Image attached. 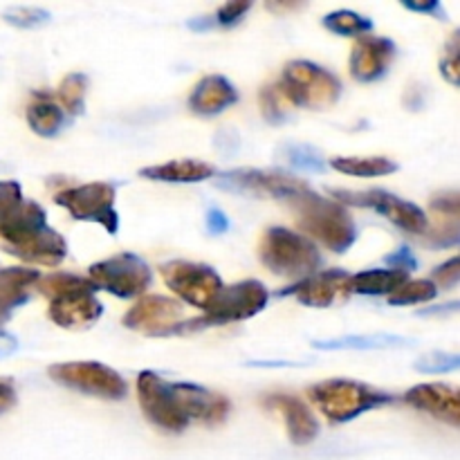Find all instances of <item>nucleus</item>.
Here are the masks:
<instances>
[{
  "label": "nucleus",
  "mask_w": 460,
  "mask_h": 460,
  "mask_svg": "<svg viewBox=\"0 0 460 460\" xmlns=\"http://www.w3.org/2000/svg\"><path fill=\"white\" fill-rule=\"evenodd\" d=\"M0 238L4 250L25 263L57 268L67 256L66 238L49 227L43 207L34 200H22L0 216Z\"/></svg>",
  "instance_id": "f257e3e1"
},
{
  "label": "nucleus",
  "mask_w": 460,
  "mask_h": 460,
  "mask_svg": "<svg viewBox=\"0 0 460 460\" xmlns=\"http://www.w3.org/2000/svg\"><path fill=\"white\" fill-rule=\"evenodd\" d=\"M288 202L295 211L301 232L308 234L310 238L319 241L335 254H344L358 241V227H355L349 209L340 202L319 196L310 187L292 196Z\"/></svg>",
  "instance_id": "f03ea898"
},
{
  "label": "nucleus",
  "mask_w": 460,
  "mask_h": 460,
  "mask_svg": "<svg viewBox=\"0 0 460 460\" xmlns=\"http://www.w3.org/2000/svg\"><path fill=\"white\" fill-rule=\"evenodd\" d=\"M36 290L49 299V319L66 331H84L103 314L102 301L94 296L97 288L84 277L57 272L36 281Z\"/></svg>",
  "instance_id": "7ed1b4c3"
},
{
  "label": "nucleus",
  "mask_w": 460,
  "mask_h": 460,
  "mask_svg": "<svg viewBox=\"0 0 460 460\" xmlns=\"http://www.w3.org/2000/svg\"><path fill=\"white\" fill-rule=\"evenodd\" d=\"M259 259L277 277L305 279L322 268V254L317 245L304 234L286 227H270L261 236Z\"/></svg>",
  "instance_id": "20e7f679"
},
{
  "label": "nucleus",
  "mask_w": 460,
  "mask_h": 460,
  "mask_svg": "<svg viewBox=\"0 0 460 460\" xmlns=\"http://www.w3.org/2000/svg\"><path fill=\"white\" fill-rule=\"evenodd\" d=\"M308 398L335 425H344V422L362 416L364 411H373V409L394 402V398L385 391H377L355 380L319 382V385L310 386Z\"/></svg>",
  "instance_id": "39448f33"
},
{
  "label": "nucleus",
  "mask_w": 460,
  "mask_h": 460,
  "mask_svg": "<svg viewBox=\"0 0 460 460\" xmlns=\"http://www.w3.org/2000/svg\"><path fill=\"white\" fill-rule=\"evenodd\" d=\"M268 301H270L268 288H265L261 281H254V279L234 283V286H227V288L223 286V290L216 295V299L211 301V305L205 310V314L193 319V322H182L178 328H175L173 335H180V332L202 331V328H211V326H225V323L245 322V319L263 313Z\"/></svg>",
  "instance_id": "423d86ee"
},
{
  "label": "nucleus",
  "mask_w": 460,
  "mask_h": 460,
  "mask_svg": "<svg viewBox=\"0 0 460 460\" xmlns=\"http://www.w3.org/2000/svg\"><path fill=\"white\" fill-rule=\"evenodd\" d=\"M279 88L292 106L308 111H328L341 97V84L326 67L310 61H290L283 70Z\"/></svg>",
  "instance_id": "0eeeda50"
},
{
  "label": "nucleus",
  "mask_w": 460,
  "mask_h": 460,
  "mask_svg": "<svg viewBox=\"0 0 460 460\" xmlns=\"http://www.w3.org/2000/svg\"><path fill=\"white\" fill-rule=\"evenodd\" d=\"M88 281L97 290L108 292L119 299H135L144 295L151 286V268L137 254L121 252V254L93 263L88 270Z\"/></svg>",
  "instance_id": "6e6552de"
},
{
  "label": "nucleus",
  "mask_w": 460,
  "mask_h": 460,
  "mask_svg": "<svg viewBox=\"0 0 460 460\" xmlns=\"http://www.w3.org/2000/svg\"><path fill=\"white\" fill-rule=\"evenodd\" d=\"M331 196L340 205H353L362 207V209H373L386 220L400 227L402 232L413 234V236H422L429 229V218L425 211L413 202L402 200V198L394 196V193L385 191V189H368V191H350V189H332Z\"/></svg>",
  "instance_id": "1a4fd4ad"
},
{
  "label": "nucleus",
  "mask_w": 460,
  "mask_h": 460,
  "mask_svg": "<svg viewBox=\"0 0 460 460\" xmlns=\"http://www.w3.org/2000/svg\"><path fill=\"white\" fill-rule=\"evenodd\" d=\"M49 380L102 400H124L128 385L115 368L99 362H63L48 368Z\"/></svg>",
  "instance_id": "9d476101"
},
{
  "label": "nucleus",
  "mask_w": 460,
  "mask_h": 460,
  "mask_svg": "<svg viewBox=\"0 0 460 460\" xmlns=\"http://www.w3.org/2000/svg\"><path fill=\"white\" fill-rule=\"evenodd\" d=\"M115 193L111 182H88L63 189L54 196V202L63 207L75 220L97 223L108 234H117L119 214L115 211Z\"/></svg>",
  "instance_id": "9b49d317"
},
{
  "label": "nucleus",
  "mask_w": 460,
  "mask_h": 460,
  "mask_svg": "<svg viewBox=\"0 0 460 460\" xmlns=\"http://www.w3.org/2000/svg\"><path fill=\"white\" fill-rule=\"evenodd\" d=\"M160 274L173 295H178L184 304L196 305L200 310L209 308L216 295L223 290L218 272L209 265L191 263V261H171V263L162 265Z\"/></svg>",
  "instance_id": "f8f14e48"
},
{
  "label": "nucleus",
  "mask_w": 460,
  "mask_h": 460,
  "mask_svg": "<svg viewBox=\"0 0 460 460\" xmlns=\"http://www.w3.org/2000/svg\"><path fill=\"white\" fill-rule=\"evenodd\" d=\"M137 400L148 422L164 431L180 434L189 427V418L184 416L178 402L173 385L166 382L153 371H142L137 376Z\"/></svg>",
  "instance_id": "ddd939ff"
},
{
  "label": "nucleus",
  "mask_w": 460,
  "mask_h": 460,
  "mask_svg": "<svg viewBox=\"0 0 460 460\" xmlns=\"http://www.w3.org/2000/svg\"><path fill=\"white\" fill-rule=\"evenodd\" d=\"M216 187L223 191L236 193L247 198H283L290 200L296 193L305 191L308 184L304 180H296L281 171H261V169H234L227 173H220L216 180Z\"/></svg>",
  "instance_id": "4468645a"
},
{
  "label": "nucleus",
  "mask_w": 460,
  "mask_h": 460,
  "mask_svg": "<svg viewBox=\"0 0 460 460\" xmlns=\"http://www.w3.org/2000/svg\"><path fill=\"white\" fill-rule=\"evenodd\" d=\"M128 331L146 337L173 335L175 328L182 323V305L175 299L160 295L142 296L121 319Z\"/></svg>",
  "instance_id": "2eb2a0df"
},
{
  "label": "nucleus",
  "mask_w": 460,
  "mask_h": 460,
  "mask_svg": "<svg viewBox=\"0 0 460 460\" xmlns=\"http://www.w3.org/2000/svg\"><path fill=\"white\" fill-rule=\"evenodd\" d=\"M353 295L350 288V274L344 270H323V272H314L310 277L301 279L292 288L279 292V296H295L299 304L308 305V308H332Z\"/></svg>",
  "instance_id": "dca6fc26"
},
{
  "label": "nucleus",
  "mask_w": 460,
  "mask_h": 460,
  "mask_svg": "<svg viewBox=\"0 0 460 460\" xmlns=\"http://www.w3.org/2000/svg\"><path fill=\"white\" fill-rule=\"evenodd\" d=\"M395 54L398 48L391 39L371 34L359 36L350 52V75L362 84H373L389 72Z\"/></svg>",
  "instance_id": "f3484780"
},
{
  "label": "nucleus",
  "mask_w": 460,
  "mask_h": 460,
  "mask_svg": "<svg viewBox=\"0 0 460 460\" xmlns=\"http://www.w3.org/2000/svg\"><path fill=\"white\" fill-rule=\"evenodd\" d=\"M404 402L411 404L418 411L429 413L436 420H443L447 425H460V407H458V391L449 385L440 382H429V385H418L407 391Z\"/></svg>",
  "instance_id": "a211bd4d"
},
{
  "label": "nucleus",
  "mask_w": 460,
  "mask_h": 460,
  "mask_svg": "<svg viewBox=\"0 0 460 460\" xmlns=\"http://www.w3.org/2000/svg\"><path fill=\"white\" fill-rule=\"evenodd\" d=\"M173 391L189 422L198 420L205 422V425H220L229 416L232 404L223 395L211 394L198 385H184V382L173 385Z\"/></svg>",
  "instance_id": "6ab92c4d"
},
{
  "label": "nucleus",
  "mask_w": 460,
  "mask_h": 460,
  "mask_svg": "<svg viewBox=\"0 0 460 460\" xmlns=\"http://www.w3.org/2000/svg\"><path fill=\"white\" fill-rule=\"evenodd\" d=\"M265 407L274 409L279 416L283 418L288 429V438L296 447L310 445L319 436V422L313 416L308 407L301 400L292 398V395H270L265 400Z\"/></svg>",
  "instance_id": "aec40b11"
},
{
  "label": "nucleus",
  "mask_w": 460,
  "mask_h": 460,
  "mask_svg": "<svg viewBox=\"0 0 460 460\" xmlns=\"http://www.w3.org/2000/svg\"><path fill=\"white\" fill-rule=\"evenodd\" d=\"M238 102V90L234 88L232 81L227 76L220 75H209L202 76L196 84V88L191 90V97H189V108H191L196 115L202 117H214L220 115L223 111H227L229 106Z\"/></svg>",
  "instance_id": "412c9836"
},
{
  "label": "nucleus",
  "mask_w": 460,
  "mask_h": 460,
  "mask_svg": "<svg viewBox=\"0 0 460 460\" xmlns=\"http://www.w3.org/2000/svg\"><path fill=\"white\" fill-rule=\"evenodd\" d=\"M40 274L36 270H0V326L12 317L13 310L27 301V290L36 286Z\"/></svg>",
  "instance_id": "4be33fe9"
},
{
  "label": "nucleus",
  "mask_w": 460,
  "mask_h": 460,
  "mask_svg": "<svg viewBox=\"0 0 460 460\" xmlns=\"http://www.w3.org/2000/svg\"><path fill=\"white\" fill-rule=\"evenodd\" d=\"M139 175L146 180H155V182L189 184L214 178L216 169L202 160H171L157 166H144Z\"/></svg>",
  "instance_id": "5701e85b"
},
{
  "label": "nucleus",
  "mask_w": 460,
  "mask_h": 460,
  "mask_svg": "<svg viewBox=\"0 0 460 460\" xmlns=\"http://www.w3.org/2000/svg\"><path fill=\"white\" fill-rule=\"evenodd\" d=\"M407 337L389 335V332H373V335H349L337 340L313 341L319 350H385V349H404L409 346Z\"/></svg>",
  "instance_id": "b1692460"
},
{
  "label": "nucleus",
  "mask_w": 460,
  "mask_h": 460,
  "mask_svg": "<svg viewBox=\"0 0 460 460\" xmlns=\"http://www.w3.org/2000/svg\"><path fill=\"white\" fill-rule=\"evenodd\" d=\"M409 281V272L402 270H364L350 277V288L358 295H394L400 286Z\"/></svg>",
  "instance_id": "393cba45"
},
{
  "label": "nucleus",
  "mask_w": 460,
  "mask_h": 460,
  "mask_svg": "<svg viewBox=\"0 0 460 460\" xmlns=\"http://www.w3.org/2000/svg\"><path fill=\"white\" fill-rule=\"evenodd\" d=\"M27 124L40 137H54L66 126V112L45 94H34V102L27 106Z\"/></svg>",
  "instance_id": "a878e982"
},
{
  "label": "nucleus",
  "mask_w": 460,
  "mask_h": 460,
  "mask_svg": "<svg viewBox=\"0 0 460 460\" xmlns=\"http://www.w3.org/2000/svg\"><path fill=\"white\" fill-rule=\"evenodd\" d=\"M331 166L344 175H355V178H382L398 171V162L389 157H332Z\"/></svg>",
  "instance_id": "bb28decb"
},
{
  "label": "nucleus",
  "mask_w": 460,
  "mask_h": 460,
  "mask_svg": "<svg viewBox=\"0 0 460 460\" xmlns=\"http://www.w3.org/2000/svg\"><path fill=\"white\" fill-rule=\"evenodd\" d=\"M277 155L292 169L308 171V173H323L328 166L322 153L308 144H283Z\"/></svg>",
  "instance_id": "cd10ccee"
},
{
  "label": "nucleus",
  "mask_w": 460,
  "mask_h": 460,
  "mask_svg": "<svg viewBox=\"0 0 460 460\" xmlns=\"http://www.w3.org/2000/svg\"><path fill=\"white\" fill-rule=\"evenodd\" d=\"M323 27L337 36H358L359 39V36L373 31V21L358 12H350V9H337V12L323 16Z\"/></svg>",
  "instance_id": "c85d7f7f"
},
{
  "label": "nucleus",
  "mask_w": 460,
  "mask_h": 460,
  "mask_svg": "<svg viewBox=\"0 0 460 460\" xmlns=\"http://www.w3.org/2000/svg\"><path fill=\"white\" fill-rule=\"evenodd\" d=\"M85 93H88V76L75 72V75H67L66 79L58 84L57 99L63 108H66L67 115H81L85 106ZM61 108V111H63Z\"/></svg>",
  "instance_id": "c756f323"
},
{
  "label": "nucleus",
  "mask_w": 460,
  "mask_h": 460,
  "mask_svg": "<svg viewBox=\"0 0 460 460\" xmlns=\"http://www.w3.org/2000/svg\"><path fill=\"white\" fill-rule=\"evenodd\" d=\"M438 295V288L429 281V279H420V281H407L400 286L394 295H389L391 305H413V304H427L434 301Z\"/></svg>",
  "instance_id": "7c9ffc66"
},
{
  "label": "nucleus",
  "mask_w": 460,
  "mask_h": 460,
  "mask_svg": "<svg viewBox=\"0 0 460 460\" xmlns=\"http://www.w3.org/2000/svg\"><path fill=\"white\" fill-rule=\"evenodd\" d=\"M259 102L261 112H263V117L270 124H281V121L288 119V112H290L292 103L288 102V97L283 94V90L279 85H268L265 90H261Z\"/></svg>",
  "instance_id": "2f4dec72"
},
{
  "label": "nucleus",
  "mask_w": 460,
  "mask_h": 460,
  "mask_svg": "<svg viewBox=\"0 0 460 460\" xmlns=\"http://www.w3.org/2000/svg\"><path fill=\"white\" fill-rule=\"evenodd\" d=\"M3 18L9 25L21 27V30H34L49 22V12L40 7H9L3 12Z\"/></svg>",
  "instance_id": "473e14b6"
},
{
  "label": "nucleus",
  "mask_w": 460,
  "mask_h": 460,
  "mask_svg": "<svg viewBox=\"0 0 460 460\" xmlns=\"http://www.w3.org/2000/svg\"><path fill=\"white\" fill-rule=\"evenodd\" d=\"M460 367V358L454 353H440V350H434V353H427L413 364L418 373H429V376H436V373H449L456 371Z\"/></svg>",
  "instance_id": "72a5a7b5"
},
{
  "label": "nucleus",
  "mask_w": 460,
  "mask_h": 460,
  "mask_svg": "<svg viewBox=\"0 0 460 460\" xmlns=\"http://www.w3.org/2000/svg\"><path fill=\"white\" fill-rule=\"evenodd\" d=\"M250 9H252L250 0H247V3L245 0H238V3H227V4H223L218 12H216L214 22L220 27H234V25H238L243 18H245V13L250 12Z\"/></svg>",
  "instance_id": "f704fd0d"
},
{
  "label": "nucleus",
  "mask_w": 460,
  "mask_h": 460,
  "mask_svg": "<svg viewBox=\"0 0 460 460\" xmlns=\"http://www.w3.org/2000/svg\"><path fill=\"white\" fill-rule=\"evenodd\" d=\"M460 279V270H458V256H452V259L447 261V263H443L440 268L434 270V274H431V283H434L436 288H445V290H452V288H456Z\"/></svg>",
  "instance_id": "c9c22d12"
},
{
  "label": "nucleus",
  "mask_w": 460,
  "mask_h": 460,
  "mask_svg": "<svg viewBox=\"0 0 460 460\" xmlns=\"http://www.w3.org/2000/svg\"><path fill=\"white\" fill-rule=\"evenodd\" d=\"M440 75L452 85H458V34H454L447 49H445L443 61H440Z\"/></svg>",
  "instance_id": "e433bc0d"
},
{
  "label": "nucleus",
  "mask_w": 460,
  "mask_h": 460,
  "mask_svg": "<svg viewBox=\"0 0 460 460\" xmlns=\"http://www.w3.org/2000/svg\"><path fill=\"white\" fill-rule=\"evenodd\" d=\"M22 202V191L21 184L13 182V180H3L0 182V216L9 214L16 205Z\"/></svg>",
  "instance_id": "4c0bfd02"
},
{
  "label": "nucleus",
  "mask_w": 460,
  "mask_h": 460,
  "mask_svg": "<svg viewBox=\"0 0 460 460\" xmlns=\"http://www.w3.org/2000/svg\"><path fill=\"white\" fill-rule=\"evenodd\" d=\"M214 142H216V148L227 157L234 155V153L241 148V137H238V133L234 128H220L218 133H216Z\"/></svg>",
  "instance_id": "58836bf2"
},
{
  "label": "nucleus",
  "mask_w": 460,
  "mask_h": 460,
  "mask_svg": "<svg viewBox=\"0 0 460 460\" xmlns=\"http://www.w3.org/2000/svg\"><path fill=\"white\" fill-rule=\"evenodd\" d=\"M386 263L394 265V270H402V272H413V270L418 268V261L413 259V254L409 247H400L395 254L386 256Z\"/></svg>",
  "instance_id": "ea45409f"
},
{
  "label": "nucleus",
  "mask_w": 460,
  "mask_h": 460,
  "mask_svg": "<svg viewBox=\"0 0 460 460\" xmlns=\"http://www.w3.org/2000/svg\"><path fill=\"white\" fill-rule=\"evenodd\" d=\"M227 229H229V220L223 211L216 209V207L207 211V232H209L211 236H220V234H225Z\"/></svg>",
  "instance_id": "a19ab883"
},
{
  "label": "nucleus",
  "mask_w": 460,
  "mask_h": 460,
  "mask_svg": "<svg viewBox=\"0 0 460 460\" xmlns=\"http://www.w3.org/2000/svg\"><path fill=\"white\" fill-rule=\"evenodd\" d=\"M402 7L409 9V12L431 13V16H436V18H447V13H445L440 0H429V3H402Z\"/></svg>",
  "instance_id": "79ce46f5"
},
{
  "label": "nucleus",
  "mask_w": 460,
  "mask_h": 460,
  "mask_svg": "<svg viewBox=\"0 0 460 460\" xmlns=\"http://www.w3.org/2000/svg\"><path fill=\"white\" fill-rule=\"evenodd\" d=\"M16 407V389L12 380H0V416Z\"/></svg>",
  "instance_id": "37998d69"
},
{
  "label": "nucleus",
  "mask_w": 460,
  "mask_h": 460,
  "mask_svg": "<svg viewBox=\"0 0 460 460\" xmlns=\"http://www.w3.org/2000/svg\"><path fill=\"white\" fill-rule=\"evenodd\" d=\"M18 350V340L13 335H9V332H3L0 331V359L3 358H9V355H13Z\"/></svg>",
  "instance_id": "c03bdc74"
}]
</instances>
